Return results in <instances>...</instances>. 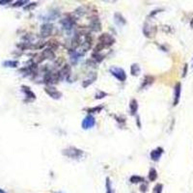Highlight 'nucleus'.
Here are the masks:
<instances>
[{
	"instance_id": "1",
	"label": "nucleus",
	"mask_w": 193,
	"mask_h": 193,
	"mask_svg": "<svg viewBox=\"0 0 193 193\" xmlns=\"http://www.w3.org/2000/svg\"><path fill=\"white\" fill-rule=\"evenodd\" d=\"M63 155H66V157L73 158V159H78V158H81L83 157L84 152L82 150H79L75 147H68L67 149L63 150Z\"/></svg>"
},
{
	"instance_id": "2",
	"label": "nucleus",
	"mask_w": 193,
	"mask_h": 193,
	"mask_svg": "<svg viewBox=\"0 0 193 193\" xmlns=\"http://www.w3.org/2000/svg\"><path fill=\"white\" fill-rule=\"evenodd\" d=\"M114 42H115V39L113 38L111 35H109V34L107 33H103L99 37L98 44H101L103 48H106V47H111V45L114 44Z\"/></svg>"
},
{
	"instance_id": "3",
	"label": "nucleus",
	"mask_w": 193,
	"mask_h": 193,
	"mask_svg": "<svg viewBox=\"0 0 193 193\" xmlns=\"http://www.w3.org/2000/svg\"><path fill=\"white\" fill-rule=\"evenodd\" d=\"M109 70H110V73H111V75H113V76H115L116 78L118 79L119 81H122V82H124V81H126V79H127V73H126V72L122 69V68H119V67H111L109 69Z\"/></svg>"
},
{
	"instance_id": "4",
	"label": "nucleus",
	"mask_w": 193,
	"mask_h": 193,
	"mask_svg": "<svg viewBox=\"0 0 193 193\" xmlns=\"http://www.w3.org/2000/svg\"><path fill=\"white\" fill-rule=\"evenodd\" d=\"M60 79L58 73H47L44 75V82L47 84H56Z\"/></svg>"
},
{
	"instance_id": "5",
	"label": "nucleus",
	"mask_w": 193,
	"mask_h": 193,
	"mask_svg": "<svg viewBox=\"0 0 193 193\" xmlns=\"http://www.w3.org/2000/svg\"><path fill=\"white\" fill-rule=\"evenodd\" d=\"M95 125H96L95 118H94L92 115H88L83 119V121H82L81 123V127L83 129H92Z\"/></svg>"
},
{
	"instance_id": "6",
	"label": "nucleus",
	"mask_w": 193,
	"mask_h": 193,
	"mask_svg": "<svg viewBox=\"0 0 193 193\" xmlns=\"http://www.w3.org/2000/svg\"><path fill=\"white\" fill-rule=\"evenodd\" d=\"M44 91L45 93L47 94L49 96H51L52 99H55V100H58V99L61 98L62 94L59 92V91H57L55 89V88H53L51 86H47L44 88Z\"/></svg>"
},
{
	"instance_id": "7",
	"label": "nucleus",
	"mask_w": 193,
	"mask_h": 193,
	"mask_svg": "<svg viewBox=\"0 0 193 193\" xmlns=\"http://www.w3.org/2000/svg\"><path fill=\"white\" fill-rule=\"evenodd\" d=\"M52 30H53V26L52 24H49V23H45V24H42V27H41V35L42 37H48L51 35L52 33Z\"/></svg>"
},
{
	"instance_id": "8",
	"label": "nucleus",
	"mask_w": 193,
	"mask_h": 193,
	"mask_svg": "<svg viewBox=\"0 0 193 193\" xmlns=\"http://www.w3.org/2000/svg\"><path fill=\"white\" fill-rule=\"evenodd\" d=\"M90 27L93 31H96V32L101 30V24L100 21H99V18H96V16H94V18L91 19Z\"/></svg>"
},
{
	"instance_id": "9",
	"label": "nucleus",
	"mask_w": 193,
	"mask_h": 193,
	"mask_svg": "<svg viewBox=\"0 0 193 193\" xmlns=\"http://www.w3.org/2000/svg\"><path fill=\"white\" fill-rule=\"evenodd\" d=\"M96 77H98V75H96V73H91L89 77L86 78L83 82H82V86H83L84 88H87L88 86H90L91 84L94 83V82L96 81Z\"/></svg>"
},
{
	"instance_id": "10",
	"label": "nucleus",
	"mask_w": 193,
	"mask_h": 193,
	"mask_svg": "<svg viewBox=\"0 0 193 193\" xmlns=\"http://www.w3.org/2000/svg\"><path fill=\"white\" fill-rule=\"evenodd\" d=\"M162 154H163V149L158 147V148L154 150V151H152L150 155H151V158L154 161H157L160 158L161 155H162Z\"/></svg>"
},
{
	"instance_id": "11",
	"label": "nucleus",
	"mask_w": 193,
	"mask_h": 193,
	"mask_svg": "<svg viewBox=\"0 0 193 193\" xmlns=\"http://www.w3.org/2000/svg\"><path fill=\"white\" fill-rule=\"evenodd\" d=\"M60 78H68L70 75V65H65V66L60 70V72L58 73Z\"/></svg>"
},
{
	"instance_id": "12",
	"label": "nucleus",
	"mask_w": 193,
	"mask_h": 193,
	"mask_svg": "<svg viewBox=\"0 0 193 193\" xmlns=\"http://www.w3.org/2000/svg\"><path fill=\"white\" fill-rule=\"evenodd\" d=\"M42 60H44V59L52 60V59H54L55 55H54V52L52 51V49H50V48H47V49H44V51L42 52Z\"/></svg>"
},
{
	"instance_id": "13",
	"label": "nucleus",
	"mask_w": 193,
	"mask_h": 193,
	"mask_svg": "<svg viewBox=\"0 0 193 193\" xmlns=\"http://www.w3.org/2000/svg\"><path fill=\"white\" fill-rule=\"evenodd\" d=\"M151 27H152V25H149L148 23H146L144 25L143 32L146 37H152L155 34V31L157 30H153V28H151Z\"/></svg>"
},
{
	"instance_id": "14",
	"label": "nucleus",
	"mask_w": 193,
	"mask_h": 193,
	"mask_svg": "<svg viewBox=\"0 0 193 193\" xmlns=\"http://www.w3.org/2000/svg\"><path fill=\"white\" fill-rule=\"evenodd\" d=\"M91 45H92V39L89 35H86L83 42H82V47H83L84 51H87L88 49H90Z\"/></svg>"
},
{
	"instance_id": "15",
	"label": "nucleus",
	"mask_w": 193,
	"mask_h": 193,
	"mask_svg": "<svg viewBox=\"0 0 193 193\" xmlns=\"http://www.w3.org/2000/svg\"><path fill=\"white\" fill-rule=\"evenodd\" d=\"M138 110V103L136 100H131L129 103V111H130V114L131 115H135L136 112H137Z\"/></svg>"
},
{
	"instance_id": "16",
	"label": "nucleus",
	"mask_w": 193,
	"mask_h": 193,
	"mask_svg": "<svg viewBox=\"0 0 193 193\" xmlns=\"http://www.w3.org/2000/svg\"><path fill=\"white\" fill-rule=\"evenodd\" d=\"M174 105H177L181 96V84L178 83L175 86V95H174Z\"/></svg>"
},
{
	"instance_id": "17",
	"label": "nucleus",
	"mask_w": 193,
	"mask_h": 193,
	"mask_svg": "<svg viewBox=\"0 0 193 193\" xmlns=\"http://www.w3.org/2000/svg\"><path fill=\"white\" fill-rule=\"evenodd\" d=\"M62 25H63V27L65 29H68V30H70L73 28V18H64L63 21H61Z\"/></svg>"
},
{
	"instance_id": "18",
	"label": "nucleus",
	"mask_w": 193,
	"mask_h": 193,
	"mask_svg": "<svg viewBox=\"0 0 193 193\" xmlns=\"http://www.w3.org/2000/svg\"><path fill=\"white\" fill-rule=\"evenodd\" d=\"M114 18H115V22L117 23L118 25H121V26H123V25L126 24V19L123 16L121 15L120 13H116L114 15Z\"/></svg>"
},
{
	"instance_id": "19",
	"label": "nucleus",
	"mask_w": 193,
	"mask_h": 193,
	"mask_svg": "<svg viewBox=\"0 0 193 193\" xmlns=\"http://www.w3.org/2000/svg\"><path fill=\"white\" fill-rule=\"evenodd\" d=\"M141 73V69L139 67L138 64H132L131 67H130V73L133 76H138Z\"/></svg>"
},
{
	"instance_id": "20",
	"label": "nucleus",
	"mask_w": 193,
	"mask_h": 193,
	"mask_svg": "<svg viewBox=\"0 0 193 193\" xmlns=\"http://www.w3.org/2000/svg\"><path fill=\"white\" fill-rule=\"evenodd\" d=\"M153 82H154V77L151 76V75H147L146 77L144 78L143 83H142V85H141V89L146 88L147 86H149V85L153 84Z\"/></svg>"
},
{
	"instance_id": "21",
	"label": "nucleus",
	"mask_w": 193,
	"mask_h": 193,
	"mask_svg": "<svg viewBox=\"0 0 193 193\" xmlns=\"http://www.w3.org/2000/svg\"><path fill=\"white\" fill-rule=\"evenodd\" d=\"M22 88H23V92L25 93V95H26L27 98H31L32 100H35L36 99V96L35 94H34L32 91H31V89L29 87L27 86H22Z\"/></svg>"
},
{
	"instance_id": "22",
	"label": "nucleus",
	"mask_w": 193,
	"mask_h": 193,
	"mask_svg": "<svg viewBox=\"0 0 193 193\" xmlns=\"http://www.w3.org/2000/svg\"><path fill=\"white\" fill-rule=\"evenodd\" d=\"M18 65V61H13V60H10V61H5L3 63V66L4 67H8V68H16Z\"/></svg>"
},
{
	"instance_id": "23",
	"label": "nucleus",
	"mask_w": 193,
	"mask_h": 193,
	"mask_svg": "<svg viewBox=\"0 0 193 193\" xmlns=\"http://www.w3.org/2000/svg\"><path fill=\"white\" fill-rule=\"evenodd\" d=\"M157 170H155V168H152L151 170H150V172H149V179H150V181H154L157 180Z\"/></svg>"
},
{
	"instance_id": "24",
	"label": "nucleus",
	"mask_w": 193,
	"mask_h": 193,
	"mask_svg": "<svg viewBox=\"0 0 193 193\" xmlns=\"http://www.w3.org/2000/svg\"><path fill=\"white\" fill-rule=\"evenodd\" d=\"M92 57L94 58V60H96V62L100 63V62H101V61L103 60L104 56H103V55H101L100 53H96V52H94V53H93V55H92Z\"/></svg>"
},
{
	"instance_id": "25",
	"label": "nucleus",
	"mask_w": 193,
	"mask_h": 193,
	"mask_svg": "<svg viewBox=\"0 0 193 193\" xmlns=\"http://www.w3.org/2000/svg\"><path fill=\"white\" fill-rule=\"evenodd\" d=\"M130 181L133 183H140V181H144V179L140 177V176H132L131 178H130Z\"/></svg>"
},
{
	"instance_id": "26",
	"label": "nucleus",
	"mask_w": 193,
	"mask_h": 193,
	"mask_svg": "<svg viewBox=\"0 0 193 193\" xmlns=\"http://www.w3.org/2000/svg\"><path fill=\"white\" fill-rule=\"evenodd\" d=\"M103 106H95V107H93V108L87 109V111L89 113H99L103 110Z\"/></svg>"
},
{
	"instance_id": "27",
	"label": "nucleus",
	"mask_w": 193,
	"mask_h": 193,
	"mask_svg": "<svg viewBox=\"0 0 193 193\" xmlns=\"http://www.w3.org/2000/svg\"><path fill=\"white\" fill-rule=\"evenodd\" d=\"M107 95L106 93H104V92H99L98 94H96V96H95V99L96 100H101V99H103V98H104V96H105Z\"/></svg>"
},
{
	"instance_id": "28",
	"label": "nucleus",
	"mask_w": 193,
	"mask_h": 193,
	"mask_svg": "<svg viewBox=\"0 0 193 193\" xmlns=\"http://www.w3.org/2000/svg\"><path fill=\"white\" fill-rule=\"evenodd\" d=\"M161 190H162V185L161 184H157L154 189V193H161Z\"/></svg>"
},
{
	"instance_id": "29",
	"label": "nucleus",
	"mask_w": 193,
	"mask_h": 193,
	"mask_svg": "<svg viewBox=\"0 0 193 193\" xmlns=\"http://www.w3.org/2000/svg\"><path fill=\"white\" fill-rule=\"evenodd\" d=\"M24 3H27V1H18V2H16V3L14 5V6H15V7L21 6V5H23Z\"/></svg>"
},
{
	"instance_id": "30",
	"label": "nucleus",
	"mask_w": 193,
	"mask_h": 193,
	"mask_svg": "<svg viewBox=\"0 0 193 193\" xmlns=\"http://www.w3.org/2000/svg\"><path fill=\"white\" fill-rule=\"evenodd\" d=\"M186 70H187V65H185V67H184V70H183V76H185V75H186Z\"/></svg>"
},
{
	"instance_id": "31",
	"label": "nucleus",
	"mask_w": 193,
	"mask_h": 193,
	"mask_svg": "<svg viewBox=\"0 0 193 193\" xmlns=\"http://www.w3.org/2000/svg\"><path fill=\"white\" fill-rule=\"evenodd\" d=\"M11 1H0V3H10Z\"/></svg>"
},
{
	"instance_id": "32",
	"label": "nucleus",
	"mask_w": 193,
	"mask_h": 193,
	"mask_svg": "<svg viewBox=\"0 0 193 193\" xmlns=\"http://www.w3.org/2000/svg\"><path fill=\"white\" fill-rule=\"evenodd\" d=\"M0 193H4L3 191H2V190H0Z\"/></svg>"
}]
</instances>
